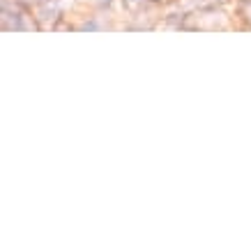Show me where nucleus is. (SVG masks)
<instances>
[{"instance_id": "f257e3e1", "label": "nucleus", "mask_w": 251, "mask_h": 251, "mask_svg": "<svg viewBox=\"0 0 251 251\" xmlns=\"http://www.w3.org/2000/svg\"><path fill=\"white\" fill-rule=\"evenodd\" d=\"M145 0H122V7L125 9H129V12H136L141 5H143Z\"/></svg>"}, {"instance_id": "20e7f679", "label": "nucleus", "mask_w": 251, "mask_h": 251, "mask_svg": "<svg viewBox=\"0 0 251 251\" xmlns=\"http://www.w3.org/2000/svg\"><path fill=\"white\" fill-rule=\"evenodd\" d=\"M111 2H113V0H99V5H101V7H108Z\"/></svg>"}, {"instance_id": "f03ea898", "label": "nucleus", "mask_w": 251, "mask_h": 251, "mask_svg": "<svg viewBox=\"0 0 251 251\" xmlns=\"http://www.w3.org/2000/svg\"><path fill=\"white\" fill-rule=\"evenodd\" d=\"M240 12H242L247 19H251V0H242V5H240Z\"/></svg>"}, {"instance_id": "7ed1b4c3", "label": "nucleus", "mask_w": 251, "mask_h": 251, "mask_svg": "<svg viewBox=\"0 0 251 251\" xmlns=\"http://www.w3.org/2000/svg\"><path fill=\"white\" fill-rule=\"evenodd\" d=\"M81 30H99V23L97 21H85L81 25Z\"/></svg>"}]
</instances>
